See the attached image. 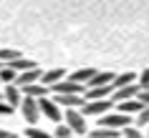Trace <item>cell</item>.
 I'll return each instance as SVG.
<instances>
[{
    "label": "cell",
    "mask_w": 149,
    "mask_h": 138,
    "mask_svg": "<svg viewBox=\"0 0 149 138\" xmlns=\"http://www.w3.org/2000/svg\"><path fill=\"white\" fill-rule=\"evenodd\" d=\"M126 126H134L132 123V118L129 115H124V113H106V115H101V121H99V128H111V130H124Z\"/></svg>",
    "instance_id": "1"
},
{
    "label": "cell",
    "mask_w": 149,
    "mask_h": 138,
    "mask_svg": "<svg viewBox=\"0 0 149 138\" xmlns=\"http://www.w3.org/2000/svg\"><path fill=\"white\" fill-rule=\"evenodd\" d=\"M66 126L71 128L73 136H86V118H84L81 111H76V108H68V111H66Z\"/></svg>",
    "instance_id": "2"
},
{
    "label": "cell",
    "mask_w": 149,
    "mask_h": 138,
    "mask_svg": "<svg viewBox=\"0 0 149 138\" xmlns=\"http://www.w3.org/2000/svg\"><path fill=\"white\" fill-rule=\"evenodd\" d=\"M111 106H114V103H111V98H104V100H86V103L81 106V115H84V118H86V115H106Z\"/></svg>",
    "instance_id": "3"
},
{
    "label": "cell",
    "mask_w": 149,
    "mask_h": 138,
    "mask_svg": "<svg viewBox=\"0 0 149 138\" xmlns=\"http://www.w3.org/2000/svg\"><path fill=\"white\" fill-rule=\"evenodd\" d=\"M48 91H53V95H84L86 88L79 83H73V80H58L56 85H51Z\"/></svg>",
    "instance_id": "4"
},
{
    "label": "cell",
    "mask_w": 149,
    "mask_h": 138,
    "mask_svg": "<svg viewBox=\"0 0 149 138\" xmlns=\"http://www.w3.org/2000/svg\"><path fill=\"white\" fill-rule=\"evenodd\" d=\"M38 111H40V115H46L48 121H53V123H61V108L53 103V98H40L38 100Z\"/></svg>",
    "instance_id": "5"
},
{
    "label": "cell",
    "mask_w": 149,
    "mask_h": 138,
    "mask_svg": "<svg viewBox=\"0 0 149 138\" xmlns=\"http://www.w3.org/2000/svg\"><path fill=\"white\" fill-rule=\"evenodd\" d=\"M20 113H23V118L31 123V126H36V123H38V118H40L38 100H36V98H25V100H20Z\"/></svg>",
    "instance_id": "6"
},
{
    "label": "cell",
    "mask_w": 149,
    "mask_h": 138,
    "mask_svg": "<svg viewBox=\"0 0 149 138\" xmlns=\"http://www.w3.org/2000/svg\"><path fill=\"white\" fill-rule=\"evenodd\" d=\"M114 83V73L111 70H96V76L86 83V91H94V88H101V85H111Z\"/></svg>",
    "instance_id": "7"
},
{
    "label": "cell",
    "mask_w": 149,
    "mask_h": 138,
    "mask_svg": "<svg viewBox=\"0 0 149 138\" xmlns=\"http://www.w3.org/2000/svg\"><path fill=\"white\" fill-rule=\"evenodd\" d=\"M136 95H139V85L132 83V85H124V88L114 91L111 93V100H114V103H121V100H132V98H136Z\"/></svg>",
    "instance_id": "8"
},
{
    "label": "cell",
    "mask_w": 149,
    "mask_h": 138,
    "mask_svg": "<svg viewBox=\"0 0 149 138\" xmlns=\"http://www.w3.org/2000/svg\"><path fill=\"white\" fill-rule=\"evenodd\" d=\"M3 100H5L10 108H15V106H20V100H23V93H20V88H18L15 83H10V85H5V91H3Z\"/></svg>",
    "instance_id": "9"
},
{
    "label": "cell",
    "mask_w": 149,
    "mask_h": 138,
    "mask_svg": "<svg viewBox=\"0 0 149 138\" xmlns=\"http://www.w3.org/2000/svg\"><path fill=\"white\" fill-rule=\"evenodd\" d=\"M94 76H96V68H94V65H86V68H79V70H73V73H71V80L86 88V83H88V80H91Z\"/></svg>",
    "instance_id": "10"
},
{
    "label": "cell",
    "mask_w": 149,
    "mask_h": 138,
    "mask_svg": "<svg viewBox=\"0 0 149 138\" xmlns=\"http://www.w3.org/2000/svg\"><path fill=\"white\" fill-rule=\"evenodd\" d=\"M40 76H43V70H38V68L25 70V73H18L15 85H18V88H23V85H33V83H38V80H40Z\"/></svg>",
    "instance_id": "11"
},
{
    "label": "cell",
    "mask_w": 149,
    "mask_h": 138,
    "mask_svg": "<svg viewBox=\"0 0 149 138\" xmlns=\"http://www.w3.org/2000/svg\"><path fill=\"white\" fill-rule=\"evenodd\" d=\"M63 76H66V68H51V70H46V73L40 76V85L51 88V85H56L58 80H63Z\"/></svg>",
    "instance_id": "12"
},
{
    "label": "cell",
    "mask_w": 149,
    "mask_h": 138,
    "mask_svg": "<svg viewBox=\"0 0 149 138\" xmlns=\"http://www.w3.org/2000/svg\"><path fill=\"white\" fill-rule=\"evenodd\" d=\"M53 103L58 108L66 106V108H76V106H84L86 100H84V95H53Z\"/></svg>",
    "instance_id": "13"
},
{
    "label": "cell",
    "mask_w": 149,
    "mask_h": 138,
    "mask_svg": "<svg viewBox=\"0 0 149 138\" xmlns=\"http://www.w3.org/2000/svg\"><path fill=\"white\" fill-rule=\"evenodd\" d=\"M20 93H25V98L40 100V98H46V95H48V88H46V85H40V83H33V85H23Z\"/></svg>",
    "instance_id": "14"
},
{
    "label": "cell",
    "mask_w": 149,
    "mask_h": 138,
    "mask_svg": "<svg viewBox=\"0 0 149 138\" xmlns=\"http://www.w3.org/2000/svg\"><path fill=\"white\" fill-rule=\"evenodd\" d=\"M111 93H114L111 85H101V88L86 91V93H84V100H104V98H111Z\"/></svg>",
    "instance_id": "15"
},
{
    "label": "cell",
    "mask_w": 149,
    "mask_h": 138,
    "mask_svg": "<svg viewBox=\"0 0 149 138\" xmlns=\"http://www.w3.org/2000/svg\"><path fill=\"white\" fill-rule=\"evenodd\" d=\"M116 108H119V113H124V115H134V113H139V111H144V106H141L136 98L121 100V103H116Z\"/></svg>",
    "instance_id": "16"
},
{
    "label": "cell",
    "mask_w": 149,
    "mask_h": 138,
    "mask_svg": "<svg viewBox=\"0 0 149 138\" xmlns=\"http://www.w3.org/2000/svg\"><path fill=\"white\" fill-rule=\"evenodd\" d=\"M5 68L15 70V73H25V70H33V68H38V65H36L33 60H28V58H15V60L5 63Z\"/></svg>",
    "instance_id": "17"
},
{
    "label": "cell",
    "mask_w": 149,
    "mask_h": 138,
    "mask_svg": "<svg viewBox=\"0 0 149 138\" xmlns=\"http://www.w3.org/2000/svg\"><path fill=\"white\" fill-rule=\"evenodd\" d=\"M134 80H136V76H134V73H121V76H114L111 88H114V91H119V88H124V85H132Z\"/></svg>",
    "instance_id": "18"
},
{
    "label": "cell",
    "mask_w": 149,
    "mask_h": 138,
    "mask_svg": "<svg viewBox=\"0 0 149 138\" xmlns=\"http://www.w3.org/2000/svg\"><path fill=\"white\" fill-rule=\"evenodd\" d=\"M86 138H119V130H111V128H94Z\"/></svg>",
    "instance_id": "19"
},
{
    "label": "cell",
    "mask_w": 149,
    "mask_h": 138,
    "mask_svg": "<svg viewBox=\"0 0 149 138\" xmlns=\"http://www.w3.org/2000/svg\"><path fill=\"white\" fill-rule=\"evenodd\" d=\"M15 58H23V55L18 53V50H13V48H0V63L5 65V63L15 60Z\"/></svg>",
    "instance_id": "20"
},
{
    "label": "cell",
    "mask_w": 149,
    "mask_h": 138,
    "mask_svg": "<svg viewBox=\"0 0 149 138\" xmlns=\"http://www.w3.org/2000/svg\"><path fill=\"white\" fill-rule=\"evenodd\" d=\"M15 78H18L15 70H10V68H0V83L10 85V83H15Z\"/></svg>",
    "instance_id": "21"
},
{
    "label": "cell",
    "mask_w": 149,
    "mask_h": 138,
    "mask_svg": "<svg viewBox=\"0 0 149 138\" xmlns=\"http://www.w3.org/2000/svg\"><path fill=\"white\" fill-rule=\"evenodd\" d=\"M25 136L28 138H53L48 130H40V128H36V126H31V128L25 130Z\"/></svg>",
    "instance_id": "22"
},
{
    "label": "cell",
    "mask_w": 149,
    "mask_h": 138,
    "mask_svg": "<svg viewBox=\"0 0 149 138\" xmlns=\"http://www.w3.org/2000/svg\"><path fill=\"white\" fill-rule=\"evenodd\" d=\"M136 128H141V126H149V108H144V111H139L136 113V123H134Z\"/></svg>",
    "instance_id": "23"
},
{
    "label": "cell",
    "mask_w": 149,
    "mask_h": 138,
    "mask_svg": "<svg viewBox=\"0 0 149 138\" xmlns=\"http://www.w3.org/2000/svg\"><path fill=\"white\" fill-rule=\"evenodd\" d=\"M124 138H144V133H141V128H136V126H126Z\"/></svg>",
    "instance_id": "24"
},
{
    "label": "cell",
    "mask_w": 149,
    "mask_h": 138,
    "mask_svg": "<svg viewBox=\"0 0 149 138\" xmlns=\"http://www.w3.org/2000/svg\"><path fill=\"white\" fill-rule=\"evenodd\" d=\"M73 133H71V128L66 126V123H61V126H56V136L53 138H71Z\"/></svg>",
    "instance_id": "25"
},
{
    "label": "cell",
    "mask_w": 149,
    "mask_h": 138,
    "mask_svg": "<svg viewBox=\"0 0 149 138\" xmlns=\"http://www.w3.org/2000/svg\"><path fill=\"white\" fill-rule=\"evenodd\" d=\"M136 85H139V91H149V68L139 73V83Z\"/></svg>",
    "instance_id": "26"
},
{
    "label": "cell",
    "mask_w": 149,
    "mask_h": 138,
    "mask_svg": "<svg viewBox=\"0 0 149 138\" xmlns=\"http://www.w3.org/2000/svg\"><path fill=\"white\" fill-rule=\"evenodd\" d=\"M13 111H15V108H10L8 103H5V100H0V115H10Z\"/></svg>",
    "instance_id": "27"
},
{
    "label": "cell",
    "mask_w": 149,
    "mask_h": 138,
    "mask_svg": "<svg viewBox=\"0 0 149 138\" xmlns=\"http://www.w3.org/2000/svg\"><path fill=\"white\" fill-rule=\"evenodd\" d=\"M0 138H15V133L8 130V128H0Z\"/></svg>",
    "instance_id": "28"
},
{
    "label": "cell",
    "mask_w": 149,
    "mask_h": 138,
    "mask_svg": "<svg viewBox=\"0 0 149 138\" xmlns=\"http://www.w3.org/2000/svg\"><path fill=\"white\" fill-rule=\"evenodd\" d=\"M71 138H86V136H71Z\"/></svg>",
    "instance_id": "29"
},
{
    "label": "cell",
    "mask_w": 149,
    "mask_h": 138,
    "mask_svg": "<svg viewBox=\"0 0 149 138\" xmlns=\"http://www.w3.org/2000/svg\"><path fill=\"white\" fill-rule=\"evenodd\" d=\"M144 138H149V128H147V136H144Z\"/></svg>",
    "instance_id": "30"
},
{
    "label": "cell",
    "mask_w": 149,
    "mask_h": 138,
    "mask_svg": "<svg viewBox=\"0 0 149 138\" xmlns=\"http://www.w3.org/2000/svg\"><path fill=\"white\" fill-rule=\"evenodd\" d=\"M0 100H3V91H0Z\"/></svg>",
    "instance_id": "31"
},
{
    "label": "cell",
    "mask_w": 149,
    "mask_h": 138,
    "mask_svg": "<svg viewBox=\"0 0 149 138\" xmlns=\"http://www.w3.org/2000/svg\"><path fill=\"white\" fill-rule=\"evenodd\" d=\"M0 68H5V65H3V63H0Z\"/></svg>",
    "instance_id": "32"
}]
</instances>
